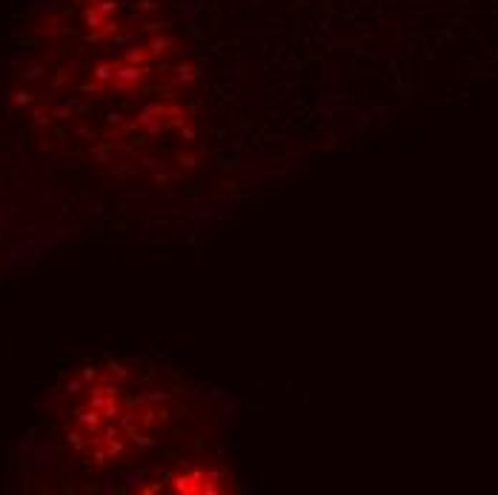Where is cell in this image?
I'll return each instance as SVG.
<instances>
[{"label":"cell","mask_w":498,"mask_h":495,"mask_svg":"<svg viewBox=\"0 0 498 495\" xmlns=\"http://www.w3.org/2000/svg\"><path fill=\"white\" fill-rule=\"evenodd\" d=\"M172 484H175V493H181V495H195V484H192V478H186V475H178Z\"/></svg>","instance_id":"3957f363"},{"label":"cell","mask_w":498,"mask_h":495,"mask_svg":"<svg viewBox=\"0 0 498 495\" xmlns=\"http://www.w3.org/2000/svg\"><path fill=\"white\" fill-rule=\"evenodd\" d=\"M181 163H184L186 169H192V166H198V158H189V155H181Z\"/></svg>","instance_id":"2e32d148"},{"label":"cell","mask_w":498,"mask_h":495,"mask_svg":"<svg viewBox=\"0 0 498 495\" xmlns=\"http://www.w3.org/2000/svg\"><path fill=\"white\" fill-rule=\"evenodd\" d=\"M112 372H115L117 378H126V375H129V369L123 367V364H117V361H112Z\"/></svg>","instance_id":"4fadbf2b"},{"label":"cell","mask_w":498,"mask_h":495,"mask_svg":"<svg viewBox=\"0 0 498 495\" xmlns=\"http://www.w3.org/2000/svg\"><path fill=\"white\" fill-rule=\"evenodd\" d=\"M155 418H158V412H155V409L149 406V409H143V418H140V424L149 426V424H155Z\"/></svg>","instance_id":"8fae6325"},{"label":"cell","mask_w":498,"mask_h":495,"mask_svg":"<svg viewBox=\"0 0 498 495\" xmlns=\"http://www.w3.org/2000/svg\"><path fill=\"white\" fill-rule=\"evenodd\" d=\"M14 100H17V103H29L32 98H29V95H26V92H20V95H17V98H14Z\"/></svg>","instance_id":"d6986e66"},{"label":"cell","mask_w":498,"mask_h":495,"mask_svg":"<svg viewBox=\"0 0 498 495\" xmlns=\"http://www.w3.org/2000/svg\"><path fill=\"white\" fill-rule=\"evenodd\" d=\"M83 387V378H72L69 384H66V395H78Z\"/></svg>","instance_id":"30bf717a"},{"label":"cell","mask_w":498,"mask_h":495,"mask_svg":"<svg viewBox=\"0 0 498 495\" xmlns=\"http://www.w3.org/2000/svg\"><path fill=\"white\" fill-rule=\"evenodd\" d=\"M181 129H184V138H186V140L198 138V129H195V126H186V123H184V126H181Z\"/></svg>","instance_id":"9a60e30c"},{"label":"cell","mask_w":498,"mask_h":495,"mask_svg":"<svg viewBox=\"0 0 498 495\" xmlns=\"http://www.w3.org/2000/svg\"><path fill=\"white\" fill-rule=\"evenodd\" d=\"M132 424H138V412H135V409H126V412H123V421H120V426H123V429H129Z\"/></svg>","instance_id":"8992f818"},{"label":"cell","mask_w":498,"mask_h":495,"mask_svg":"<svg viewBox=\"0 0 498 495\" xmlns=\"http://www.w3.org/2000/svg\"><path fill=\"white\" fill-rule=\"evenodd\" d=\"M115 75H117V81H120L117 89H126V86H135V83L146 75V69H143V66H135V63H126V66H120Z\"/></svg>","instance_id":"6da1fadb"},{"label":"cell","mask_w":498,"mask_h":495,"mask_svg":"<svg viewBox=\"0 0 498 495\" xmlns=\"http://www.w3.org/2000/svg\"><path fill=\"white\" fill-rule=\"evenodd\" d=\"M163 112H166V106H161V103H158V106H146V109H143V115L138 117V123H149V120H155V117L163 115Z\"/></svg>","instance_id":"277c9868"},{"label":"cell","mask_w":498,"mask_h":495,"mask_svg":"<svg viewBox=\"0 0 498 495\" xmlns=\"http://www.w3.org/2000/svg\"><path fill=\"white\" fill-rule=\"evenodd\" d=\"M75 418H78V421H81V424L95 435V432H98V426H100V418H103V415H100V409L89 406V409H75Z\"/></svg>","instance_id":"7a4b0ae2"},{"label":"cell","mask_w":498,"mask_h":495,"mask_svg":"<svg viewBox=\"0 0 498 495\" xmlns=\"http://www.w3.org/2000/svg\"><path fill=\"white\" fill-rule=\"evenodd\" d=\"M112 75H115L112 66H98V69H95V78H98V81H109Z\"/></svg>","instance_id":"52a82bcc"},{"label":"cell","mask_w":498,"mask_h":495,"mask_svg":"<svg viewBox=\"0 0 498 495\" xmlns=\"http://www.w3.org/2000/svg\"><path fill=\"white\" fill-rule=\"evenodd\" d=\"M109 461V452H106L103 447H98V452H95V464H106Z\"/></svg>","instance_id":"5bb4252c"},{"label":"cell","mask_w":498,"mask_h":495,"mask_svg":"<svg viewBox=\"0 0 498 495\" xmlns=\"http://www.w3.org/2000/svg\"><path fill=\"white\" fill-rule=\"evenodd\" d=\"M95 375H98V372H95V367H86L81 378H83V381H95Z\"/></svg>","instance_id":"e0dca14e"},{"label":"cell","mask_w":498,"mask_h":495,"mask_svg":"<svg viewBox=\"0 0 498 495\" xmlns=\"http://www.w3.org/2000/svg\"><path fill=\"white\" fill-rule=\"evenodd\" d=\"M166 46H172V40H169V37H163V40H155V43H152V55H161V52H166Z\"/></svg>","instance_id":"9c48e42d"},{"label":"cell","mask_w":498,"mask_h":495,"mask_svg":"<svg viewBox=\"0 0 498 495\" xmlns=\"http://www.w3.org/2000/svg\"><path fill=\"white\" fill-rule=\"evenodd\" d=\"M135 441H138L140 447H146V449L152 447V438H146V435H135Z\"/></svg>","instance_id":"ac0fdd59"},{"label":"cell","mask_w":498,"mask_h":495,"mask_svg":"<svg viewBox=\"0 0 498 495\" xmlns=\"http://www.w3.org/2000/svg\"><path fill=\"white\" fill-rule=\"evenodd\" d=\"M69 444L75 449H83V435H81V432H69Z\"/></svg>","instance_id":"7c38bea8"},{"label":"cell","mask_w":498,"mask_h":495,"mask_svg":"<svg viewBox=\"0 0 498 495\" xmlns=\"http://www.w3.org/2000/svg\"><path fill=\"white\" fill-rule=\"evenodd\" d=\"M106 452H109V458H115V455H120V452H123V441H117V438H112V441H106Z\"/></svg>","instance_id":"5b68a950"},{"label":"cell","mask_w":498,"mask_h":495,"mask_svg":"<svg viewBox=\"0 0 498 495\" xmlns=\"http://www.w3.org/2000/svg\"><path fill=\"white\" fill-rule=\"evenodd\" d=\"M143 58H146V52H143V49H132V52L126 55V63H135V66H138Z\"/></svg>","instance_id":"ba28073f"}]
</instances>
